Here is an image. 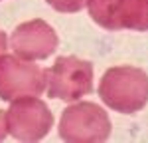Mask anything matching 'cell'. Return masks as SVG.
I'll return each instance as SVG.
<instances>
[{
    "mask_svg": "<svg viewBox=\"0 0 148 143\" xmlns=\"http://www.w3.org/2000/svg\"><path fill=\"white\" fill-rule=\"evenodd\" d=\"M47 4L57 12H67V14H73V12H79L81 8L87 6V0H46Z\"/></svg>",
    "mask_w": 148,
    "mask_h": 143,
    "instance_id": "ba28073f",
    "label": "cell"
},
{
    "mask_svg": "<svg viewBox=\"0 0 148 143\" xmlns=\"http://www.w3.org/2000/svg\"><path fill=\"white\" fill-rule=\"evenodd\" d=\"M87 8L105 30L148 32V0H87Z\"/></svg>",
    "mask_w": 148,
    "mask_h": 143,
    "instance_id": "8992f818",
    "label": "cell"
},
{
    "mask_svg": "<svg viewBox=\"0 0 148 143\" xmlns=\"http://www.w3.org/2000/svg\"><path fill=\"white\" fill-rule=\"evenodd\" d=\"M8 133L18 141H40L53 125V113L38 95H26L10 101L6 111Z\"/></svg>",
    "mask_w": 148,
    "mask_h": 143,
    "instance_id": "5b68a950",
    "label": "cell"
},
{
    "mask_svg": "<svg viewBox=\"0 0 148 143\" xmlns=\"http://www.w3.org/2000/svg\"><path fill=\"white\" fill-rule=\"evenodd\" d=\"M6 42H8V40H6V34L0 30V56H2V54H4V50H6Z\"/></svg>",
    "mask_w": 148,
    "mask_h": 143,
    "instance_id": "30bf717a",
    "label": "cell"
},
{
    "mask_svg": "<svg viewBox=\"0 0 148 143\" xmlns=\"http://www.w3.org/2000/svg\"><path fill=\"white\" fill-rule=\"evenodd\" d=\"M8 135V125H6V111H0V141H4Z\"/></svg>",
    "mask_w": 148,
    "mask_h": 143,
    "instance_id": "9c48e42d",
    "label": "cell"
},
{
    "mask_svg": "<svg viewBox=\"0 0 148 143\" xmlns=\"http://www.w3.org/2000/svg\"><path fill=\"white\" fill-rule=\"evenodd\" d=\"M111 135L107 111L91 101H79L61 113L59 137L69 143H101Z\"/></svg>",
    "mask_w": 148,
    "mask_h": 143,
    "instance_id": "7a4b0ae2",
    "label": "cell"
},
{
    "mask_svg": "<svg viewBox=\"0 0 148 143\" xmlns=\"http://www.w3.org/2000/svg\"><path fill=\"white\" fill-rule=\"evenodd\" d=\"M47 95L75 101L93 92V64L75 56H61L46 72Z\"/></svg>",
    "mask_w": 148,
    "mask_h": 143,
    "instance_id": "3957f363",
    "label": "cell"
},
{
    "mask_svg": "<svg viewBox=\"0 0 148 143\" xmlns=\"http://www.w3.org/2000/svg\"><path fill=\"white\" fill-rule=\"evenodd\" d=\"M57 34L56 30L44 20L20 24L12 32V50L16 56L24 60H46L57 50Z\"/></svg>",
    "mask_w": 148,
    "mask_h": 143,
    "instance_id": "52a82bcc",
    "label": "cell"
},
{
    "mask_svg": "<svg viewBox=\"0 0 148 143\" xmlns=\"http://www.w3.org/2000/svg\"><path fill=\"white\" fill-rule=\"evenodd\" d=\"M99 97L119 113H136L148 103V74L132 66H116L103 74Z\"/></svg>",
    "mask_w": 148,
    "mask_h": 143,
    "instance_id": "6da1fadb",
    "label": "cell"
},
{
    "mask_svg": "<svg viewBox=\"0 0 148 143\" xmlns=\"http://www.w3.org/2000/svg\"><path fill=\"white\" fill-rule=\"evenodd\" d=\"M46 90V70L20 56H0V99L14 101L26 95H42Z\"/></svg>",
    "mask_w": 148,
    "mask_h": 143,
    "instance_id": "277c9868",
    "label": "cell"
}]
</instances>
